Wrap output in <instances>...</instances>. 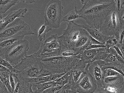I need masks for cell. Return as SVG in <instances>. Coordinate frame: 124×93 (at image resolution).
I'll use <instances>...</instances> for the list:
<instances>
[{
	"instance_id": "6da1fadb",
	"label": "cell",
	"mask_w": 124,
	"mask_h": 93,
	"mask_svg": "<svg viewBox=\"0 0 124 93\" xmlns=\"http://www.w3.org/2000/svg\"><path fill=\"white\" fill-rule=\"evenodd\" d=\"M78 12L89 26L100 30L107 17L117 9L114 0H84Z\"/></svg>"
},
{
	"instance_id": "7a4b0ae2",
	"label": "cell",
	"mask_w": 124,
	"mask_h": 93,
	"mask_svg": "<svg viewBox=\"0 0 124 93\" xmlns=\"http://www.w3.org/2000/svg\"><path fill=\"white\" fill-rule=\"evenodd\" d=\"M12 73L16 74L19 80L26 81L28 79L50 75L44 70L41 59L37 52L26 56L21 59V62L13 66Z\"/></svg>"
},
{
	"instance_id": "3957f363",
	"label": "cell",
	"mask_w": 124,
	"mask_h": 93,
	"mask_svg": "<svg viewBox=\"0 0 124 93\" xmlns=\"http://www.w3.org/2000/svg\"><path fill=\"white\" fill-rule=\"evenodd\" d=\"M40 59L44 70L50 75L67 73L74 68L80 60L76 56L64 57L61 55Z\"/></svg>"
},
{
	"instance_id": "277c9868",
	"label": "cell",
	"mask_w": 124,
	"mask_h": 93,
	"mask_svg": "<svg viewBox=\"0 0 124 93\" xmlns=\"http://www.w3.org/2000/svg\"><path fill=\"white\" fill-rule=\"evenodd\" d=\"M63 9L60 0H52L50 1L45 11L44 24L52 29L59 28L63 19Z\"/></svg>"
},
{
	"instance_id": "5b68a950",
	"label": "cell",
	"mask_w": 124,
	"mask_h": 93,
	"mask_svg": "<svg viewBox=\"0 0 124 93\" xmlns=\"http://www.w3.org/2000/svg\"><path fill=\"white\" fill-rule=\"evenodd\" d=\"M81 29L75 23H68L67 28L63 30L62 35L57 37L61 52L65 50L73 49L79 37Z\"/></svg>"
},
{
	"instance_id": "8992f818",
	"label": "cell",
	"mask_w": 124,
	"mask_h": 93,
	"mask_svg": "<svg viewBox=\"0 0 124 93\" xmlns=\"http://www.w3.org/2000/svg\"><path fill=\"white\" fill-rule=\"evenodd\" d=\"M31 35L36 34L31 31L29 25L22 20L17 18L0 33V41L19 36Z\"/></svg>"
},
{
	"instance_id": "52a82bcc",
	"label": "cell",
	"mask_w": 124,
	"mask_h": 93,
	"mask_svg": "<svg viewBox=\"0 0 124 93\" xmlns=\"http://www.w3.org/2000/svg\"><path fill=\"white\" fill-rule=\"evenodd\" d=\"M121 30L120 16L116 9L107 17L100 31L105 36H114L119 42Z\"/></svg>"
},
{
	"instance_id": "ba28073f",
	"label": "cell",
	"mask_w": 124,
	"mask_h": 93,
	"mask_svg": "<svg viewBox=\"0 0 124 93\" xmlns=\"http://www.w3.org/2000/svg\"><path fill=\"white\" fill-rule=\"evenodd\" d=\"M29 42L26 40L16 42L7 50L5 54L6 60L8 62L17 65L18 61L27 56L29 50Z\"/></svg>"
},
{
	"instance_id": "9c48e42d",
	"label": "cell",
	"mask_w": 124,
	"mask_h": 93,
	"mask_svg": "<svg viewBox=\"0 0 124 93\" xmlns=\"http://www.w3.org/2000/svg\"><path fill=\"white\" fill-rule=\"evenodd\" d=\"M92 64V63H91ZM88 64L78 81L73 85L71 90L78 93H93L97 88L95 79L89 73Z\"/></svg>"
},
{
	"instance_id": "30bf717a",
	"label": "cell",
	"mask_w": 124,
	"mask_h": 93,
	"mask_svg": "<svg viewBox=\"0 0 124 93\" xmlns=\"http://www.w3.org/2000/svg\"><path fill=\"white\" fill-rule=\"evenodd\" d=\"M57 34H53L42 43L40 50L37 53L40 58L59 55L61 48Z\"/></svg>"
},
{
	"instance_id": "8fae6325",
	"label": "cell",
	"mask_w": 124,
	"mask_h": 93,
	"mask_svg": "<svg viewBox=\"0 0 124 93\" xmlns=\"http://www.w3.org/2000/svg\"><path fill=\"white\" fill-rule=\"evenodd\" d=\"M28 9L27 8L19 9L12 12L4 18L0 20V33L4 30L8 25L13 22L17 17H25L24 14L27 13Z\"/></svg>"
},
{
	"instance_id": "7c38bea8",
	"label": "cell",
	"mask_w": 124,
	"mask_h": 93,
	"mask_svg": "<svg viewBox=\"0 0 124 93\" xmlns=\"http://www.w3.org/2000/svg\"><path fill=\"white\" fill-rule=\"evenodd\" d=\"M90 35L86 30L82 28L80 35L73 49L77 52L78 55L81 54L86 49L90 44Z\"/></svg>"
},
{
	"instance_id": "4fadbf2b",
	"label": "cell",
	"mask_w": 124,
	"mask_h": 93,
	"mask_svg": "<svg viewBox=\"0 0 124 93\" xmlns=\"http://www.w3.org/2000/svg\"><path fill=\"white\" fill-rule=\"evenodd\" d=\"M88 71L95 79L97 87H102L103 71L96 61H93L89 66Z\"/></svg>"
},
{
	"instance_id": "5bb4252c",
	"label": "cell",
	"mask_w": 124,
	"mask_h": 93,
	"mask_svg": "<svg viewBox=\"0 0 124 93\" xmlns=\"http://www.w3.org/2000/svg\"><path fill=\"white\" fill-rule=\"evenodd\" d=\"M124 78L121 74L118 75L104 78L103 80L102 87L110 86L121 89L124 84Z\"/></svg>"
},
{
	"instance_id": "9a60e30c",
	"label": "cell",
	"mask_w": 124,
	"mask_h": 93,
	"mask_svg": "<svg viewBox=\"0 0 124 93\" xmlns=\"http://www.w3.org/2000/svg\"><path fill=\"white\" fill-rule=\"evenodd\" d=\"M79 27L87 31L90 35L99 42L104 44L109 36H105L100 30L93 28L87 24H78Z\"/></svg>"
},
{
	"instance_id": "2e32d148",
	"label": "cell",
	"mask_w": 124,
	"mask_h": 93,
	"mask_svg": "<svg viewBox=\"0 0 124 93\" xmlns=\"http://www.w3.org/2000/svg\"><path fill=\"white\" fill-rule=\"evenodd\" d=\"M24 36L13 37L0 41V57L5 59V54L8 49L16 42L23 40Z\"/></svg>"
},
{
	"instance_id": "e0dca14e",
	"label": "cell",
	"mask_w": 124,
	"mask_h": 93,
	"mask_svg": "<svg viewBox=\"0 0 124 93\" xmlns=\"http://www.w3.org/2000/svg\"><path fill=\"white\" fill-rule=\"evenodd\" d=\"M66 73L60 74H56L47 76L45 77L34 78L28 79L25 81V82L26 83H30L32 85V86H33L35 85L43 84V83L55 80L56 79L62 77Z\"/></svg>"
},
{
	"instance_id": "ac0fdd59",
	"label": "cell",
	"mask_w": 124,
	"mask_h": 93,
	"mask_svg": "<svg viewBox=\"0 0 124 93\" xmlns=\"http://www.w3.org/2000/svg\"><path fill=\"white\" fill-rule=\"evenodd\" d=\"M97 52V48L87 50H84L80 54L76 56V57L79 59L87 64H91L94 61H93V59L96 55Z\"/></svg>"
},
{
	"instance_id": "d6986e66",
	"label": "cell",
	"mask_w": 124,
	"mask_h": 93,
	"mask_svg": "<svg viewBox=\"0 0 124 93\" xmlns=\"http://www.w3.org/2000/svg\"><path fill=\"white\" fill-rule=\"evenodd\" d=\"M32 86L30 83L25 82L19 79L14 93H34L32 90Z\"/></svg>"
},
{
	"instance_id": "ffe728a7",
	"label": "cell",
	"mask_w": 124,
	"mask_h": 93,
	"mask_svg": "<svg viewBox=\"0 0 124 93\" xmlns=\"http://www.w3.org/2000/svg\"><path fill=\"white\" fill-rule=\"evenodd\" d=\"M19 0H0V18H3L2 15L5 13L8 10L18 3Z\"/></svg>"
},
{
	"instance_id": "44dd1931",
	"label": "cell",
	"mask_w": 124,
	"mask_h": 93,
	"mask_svg": "<svg viewBox=\"0 0 124 93\" xmlns=\"http://www.w3.org/2000/svg\"><path fill=\"white\" fill-rule=\"evenodd\" d=\"M79 18H81V16L78 12L77 6H75V9L73 10L70 12L65 16L63 17L62 21L71 23L74 22L76 19Z\"/></svg>"
},
{
	"instance_id": "7402d4cb",
	"label": "cell",
	"mask_w": 124,
	"mask_h": 93,
	"mask_svg": "<svg viewBox=\"0 0 124 93\" xmlns=\"http://www.w3.org/2000/svg\"><path fill=\"white\" fill-rule=\"evenodd\" d=\"M109 54V48H97V54L93 59V61H104Z\"/></svg>"
},
{
	"instance_id": "603a6c76",
	"label": "cell",
	"mask_w": 124,
	"mask_h": 93,
	"mask_svg": "<svg viewBox=\"0 0 124 93\" xmlns=\"http://www.w3.org/2000/svg\"><path fill=\"white\" fill-rule=\"evenodd\" d=\"M52 30V28L45 24L42 25L38 32V38L39 41L41 42L43 40H44L46 33Z\"/></svg>"
},
{
	"instance_id": "cb8c5ba5",
	"label": "cell",
	"mask_w": 124,
	"mask_h": 93,
	"mask_svg": "<svg viewBox=\"0 0 124 93\" xmlns=\"http://www.w3.org/2000/svg\"><path fill=\"white\" fill-rule=\"evenodd\" d=\"M56 86L55 81H53L48 82L46 83L43 84L35 85H33V86L36 87L37 88V90L40 93H42L46 90Z\"/></svg>"
},
{
	"instance_id": "d4e9b609",
	"label": "cell",
	"mask_w": 124,
	"mask_h": 93,
	"mask_svg": "<svg viewBox=\"0 0 124 93\" xmlns=\"http://www.w3.org/2000/svg\"><path fill=\"white\" fill-rule=\"evenodd\" d=\"M70 76V72L69 71L61 77L54 80L56 86H59L63 87L69 81Z\"/></svg>"
},
{
	"instance_id": "484cf974",
	"label": "cell",
	"mask_w": 124,
	"mask_h": 93,
	"mask_svg": "<svg viewBox=\"0 0 124 93\" xmlns=\"http://www.w3.org/2000/svg\"><path fill=\"white\" fill-rule=\"evenodd\" d=\"M18 80L19 79L16 74L15 73L11 72L9 75V81L13 93L14 92L16 85Z\"/></svg>"
},
{
	"instance_id": "4316f807",
	"label": "cell",
	"mask_w": 124,
	"mask_h": 93,
	"mask_svg": "<svg viewBox=\"0 0 124 93\" xmlns=\"http://www.w3.org/2000/svg\"><path fill=\"white\" fill-rule=\"evenodd\" d=\"M119 43L114 36H109L106 42L104 44L105 46L108 48H109L114 46H116Z\"/></svg>"
},
{
	"instance_id": "83f0119b",
	"label": "cell",
	"mask_w": 124,
	"mask_h": 93,
	"mask_svg": "<svg viewBox=\"0 0 124 93\" xmlns=\"http://www.w3.org/2000/svg\"><path fill=\"white\" fill-rule=\"evenodd\" d=\"M78 55L77 52L74 49H67L61 52L59 55L64 57H70Z\"/></svg>"
},
{
	"instance_id": "f1b7e54d",
	"label": "cell",
	"mask_w": 124,
	"mask_h": 93,
	"mask_svg": "<svg viewBox=\"0 0 124 93\" xmlns=\"http://www.w3.org/2000/svg\"><path fill=\"white\" fill-rule=\"evenodd\" d=\"M119 74H120V73H119V72L112 69H107L103 71V78H104L108 77L118 75Z\"/></svg>"
},
{
	"instance_id": "f546056e",
	"label": "cell",
	"mask_w": 124,
	"mask_h": 93,
	"mask_svg": "<svg viewBox=\"0 0 124 93\" xmlns=\"http://www.w3.org/2000/svg\"><path fill=\"white\" fill-rule=\"evenodd\" d=\"M104 61L108 63H112V64H115L117 65H121L119 62H118L116 56L111 54L110 53L108 54V57Z\"/></svg>"
},
{
	"instance_id": "4dcf8cb0",
	"label": "cell",
	"mask_w": 124,
	"mask_h": 93,
	"mask_svg": "<svg viewBox=\"0 0 124 93\" xmlns=\"http://www.w3.org/2000/svg\"><path fill=\"white\" fill-rule=\"evenodd\" d=\"M0 65L6 67L8 69L10 70L11 72H13L14 71V68L13 66H12L6 59H4L2 57H0Z\"/></svg>"
},
{
	"instance_id": "1f68e13d",
	"label": "cell",
	"mask_w": 124,
	"mask_h": 93,
	"mask_svg": "<svg viewBox=\"0 0 124 93\" xmlns=\"http://www.w3.org/2000/svg\"><path fill=\"white\" fill-rule=\"evenodd\" d=\"M62 88V86H56L46 90L43 92L44 93H55L61 90Z\"/></svg>"
},
{
	"instance_id": "d6a6232c",
	"label": "cell",
	"mask_w": 124,
	"mask_h": 93,
	"mask_svg": "<svg viewBox=\"0 0 124 93\" xmlns=\"http://www.w3.org/2000/svg\"><path fill=\"white\" fill-rule=\"evenodd\" d=\"M106 90L111 93H119L120 89L116 88L115 87L110 86H107L104 88Z\"/></svg>"
},
{
	"instance_id": "836d02e7",
	"label": "cell",
	"mask_w": 124,
	"mask_h": 93,
	"mask_svg": "<svg viewBox=\"0 0 124 93\" xmlns=\"http://www.w3.org/2000/svg\"><path fill=\"white\" fill-rule=\"evenodd\" d=\"M106 47L104 44L96 45L91 44L86 48L85 50H87L92 49H97L100 48Z\"/></svg>"
},
{
	"instance_id": "e575fe53",
	"label": "cell",
	"mask_w": 124,
	"mask_h": 93,
	"mask_svg": "<svg viewBox=\"0 0 124 93\" xmlns=\"http://www.w3.org/2000/svg\"><path fill=\"white\" fill-rule=\"evenodd\" d=\"M93 93H111L106 90L102 87H97L96 90Z\"/></svg>"
},
{
	"instance_id": "d590c367",
	"label": "cell",
	"mask_w": 124,
	"mask_h": 93,
	"mask_svg": "<svg viewBox=\"0 0 124 93\" xmlns=\"http://www.w3.org/2000/svg\"><path fill=\"white\" fill-rule=\"evenodd\" d=\"M115 46H117L119 48L122 53L123 58L124 60V42L122 44H120L119 43L117 45Z\"/></svg>"
},
{
	"instance_id": "8d00e7d4",
	"label": "cell",
	"mask_w": 124,
	"mask_h": 93,
	"mask_svg": "<svg viewBox=\"0 0 124 93\" xmlns=\"http://www.w3.org/2000/svg\"><path fill=\"white\" fill-rule=\"evenodd\" d=\"M11 71L10 70L8 69L6 67L0 65V75L2 73H10Z\"/></svg>"
},
{
	"instance_id": "74e56055",
	"label": "cell",
	"mask_w": 124,
	"mask_h": 93,
	"mask_svg": "<svg viewBox=\"0 0 124 93\" xmlns=\"http://www.w3.org/2000/svg\"><path fill=\"white\" fill-rule=\"evenodd\" d=\"M90 44H102L101 43L99 42L96 39H95L93 38L92 37H91L90 35Z\"/></svg>"
},
{
	"instance_id": "f35d334b",
	"label": "cell",
	"mask_w": 124,
	"mask_h": 93,
	"mask_svg": "<svg viewBox=\"0 0 124 93\" xmlns=\"http://www.w3.org/2000/svg\"><path fill=\"white\" fill-rule=\"evenodd\" d=\"M62 93H77V92L75 90H62Z\"/></svg>"
},
{
	"instance_id": "ab89813d",
	"label": "cell",
	"mask_w": 124,
	"mask_h": 93,
	"mask_svg": "<svg viewBox=\"0 0 124 93\" xmlns=\"http://www.w3.org/2000/svg\"><path fill=\"white\" fill-rule=\"evenodd\" d=\"M19 2H22L23 3H27V4H32V3L36 2L35 0H19Z\"/></svg>"
},
{
	"instance_id": "60d3db41",
	"label": "cell",
	"mask_w": 124,
	"mask_h": 93,
	"mask_svg": "<svg viewBox=\"0 0 124 93\" xmlns=\"http://www.w3.org/2000/svg\"><path fill=\"white\" fill-rule=\"evenodd\" d=\"M120 23L121 25V29H124V19H120Z\"/></svg>"
},
{
	"instance_id": "b9f144b4",
	"label": "cell",
	"mask_w": 124,
	"mask_h": 93,
	"mask_svg": "<svg viewBox=\"0 0 124 93\" xmlns=\"http://www.w3.org/2000/svg\"><path fill=\"white\" fill-rule=\"evenodd\" d=\"M0 93H9V92L8 91L3 90V89L0 87Z\"/></svg>"
},
{
	"instance_id": "7bdbcfd3",
	"label": "cell",
	"mask_w": 124,
	"mask_h": 93,
	"mask_svg": "<svg viewBox=\"0 0 124 93\" xmlns=\"http://www.w3.org/2000/svg\"><path fill=\"white\" fill-rule=\"evenodd\" d=\"M120 19H124V13L120 16Z\"/></svg>"
},
{
	"instance_id": "ee69618b",
	"label": "cell",
	"mask_w": 124,
	"mask_h": 93,
	"mask_svg": "<svg viewBox=\"0 0 124 93\" xmlns=\"http://www.w3.org/2000/svg\"><path fill=\"white\" fill-rule=\"evenodd\" d=\"M35 92V93H44V92H43L42 93H40V92H39V91H38V90H36V91H35L34 92Z\"/></svg>"
},
{
	"instance_id": "f6af8a7d",
	"label": "cell",
	"mask_w": 124,
	"mask_h": 93,
	"mask_svg": "<svg viewBox=\"0 0 124 93\" xmlns=\"http://www.w3.org/2000/svg\"><path fill=\"white\" fill-rule=\"evenodd\" d=\"M122 71H123V73L124 74V67H123V68H122Z\"/></svg>"
},
{
	"instance_id": "bcb514c9",
	"label": "cell",
	"mask_w": 124,
	"mask_h": 93,
	"mask_svg": "<svg viewBox=\"0 0 124 93\" xmlns=\"http://www.w3.org/2000/svg\"><path fill=\"white\" fill-rule=\"evenodd\" d=\"M61 90H60V91H58L57 92H55V93H60V92H61Z\"/></svg>"
},
{
	"instance_id": "7dc6e473",
	"label": "cell",
	"mask_w": 124,
	"mask_h": 93,
	"mask_svg": "<svg viewBox=\"0 0 124 93\" xmlns=\"http://www.w3.org/2000/svg\"><path fill=\"white\" fill-rule=\"evenodd\" d=\"M62 93V90H61V93Z\"/></svg>"
},
{
	"instance_id": "c3c4849f",
	"label": "cell",
	"mask_w": 124,
	"mask_h": 93,
	"mask_svg": "<svg viewBox=\"0 0 124 93\" xmlns=\"http://www.w3.org/2000/svg\"><path fill=\"white\" fill-rule=\"evenodd\" d=\"M122 93H124V91H123V92H122Z\"/></svg>"
}]
</instances>
